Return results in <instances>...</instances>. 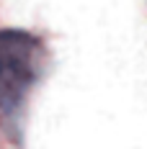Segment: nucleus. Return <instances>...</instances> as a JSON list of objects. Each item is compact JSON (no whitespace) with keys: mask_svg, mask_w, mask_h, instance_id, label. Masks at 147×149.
I'll use <instances>...</instances> for the list:
<instances>
[{"mask_svg":"<svg viewBox=\"0 0 147 149\" xmlns=\"http://www.w3.org/2000/svg\"><path fill=\"white\" fill-rule=\"evenodd\" d=\"M44 70V49L26 31H0V113L21 111Z\"/></svg>","mask_w":147,"mask_h":149,"instance_id":"obj_1","label":"nucleus"}]
</instances>
